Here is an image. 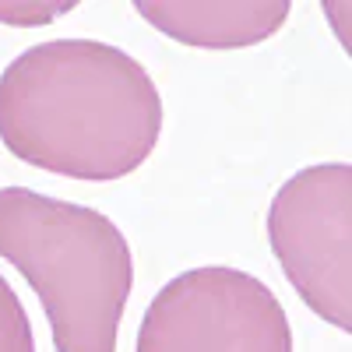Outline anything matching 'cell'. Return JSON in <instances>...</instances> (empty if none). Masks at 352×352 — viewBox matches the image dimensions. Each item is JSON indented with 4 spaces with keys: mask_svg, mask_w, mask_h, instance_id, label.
Listing matches in <instances>:
<instances>
[{
    "mask_svg": "<svg viewBox=\"0 0 352 352\" xmlns=\"http://www.w3.org/2000/svg\"><path fill=\"white\" fill-rule=\"evenodd\" d=\"M162 96L131 53L99 39H50L0 74V141L46 173L120 180L155 152Z\"/></svg>",
    "mask_w": 352,
    "mask_h": 352,
    "instance_id": "cell-1",
    "label": "cell"
},
{
    "mask_svg": "<svg viewBox=\"0 0 352 352\" xmlns=\"http://www.w3.org/2000/svg\"><path fill=\"white\" fill-rule=\"evenodd\" d=\"M0 257L36 289L56 352H116L134 257L113 219L88 204L4 187Z\"/></svg>",
    "mask_w": 352,
    "mask_h": 352,
    "instance_id": "cell-2",
    "label": "cell"
},
{
    "mask_svg": "<svg viewBox=\"0 0 352 352\" xmlns=\"http://www.w3.org/2000/svg\"><path fill=\"white\" fill-rule=\"evenodd\" d=\"M268 240L300 300L338 331H352V166L292 173L268 208Z\"/></svg>",
    "mask_w": 352,
    "mask_h": 352,
    "instance_id": "cell-3",
    "label": "cell"
},
{
    "mask_svg": "<svg viewBox=\"0 0 352 352\" xmlns=\"http://www.w3.org/2000/svg\"><path fill=\"white\" fill-rule=\"evenodd\" d=\"M134 352H292V328L261 278L208 264L155 292Z\"/></svg>",
    "mask_w": 352,
    "mask_h": 352,
    "instance_id": "cell-4",
    "label": "cell"
},
{
    "mask_svg": "<svg viewBox=\"0 0 352 352\" xmlns=\"http://www.w3.org/2000/svg\"><path fill=\"white\" fill-rule=\"evenodd\" d=\"M162 36L201 50H240L275 36L289 18V0H240V4H134Z\"/></svg>",
    "mask_w": 352,
    "mask_h": 352,
    "instance_id": "cell-5",
    "label": "cell"
},
{
    "mask_svg": "<svg viewBox=\"0 0 352 352\" xmlns=\"http://www.w3.org/2000/svg\"><path fill=\"white\" fill-rule=\"evenodd\" d=\"M0 352H36L32 320L4 275H0Z\"/></svg>",
    "mask_w": 352,
    "mask_h": 352,
    "instance_id": "cell-6",
    "label": "cell"
}]
</instances>
